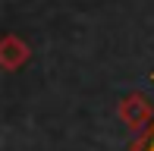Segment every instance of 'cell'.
I'll return each mask as SVG.
<instances>
[{
	"mask_svg": "<svg viewBox=\"0 0 154 151\" xmlns=\"http://www.w3.org/2000/svg\"><path fill=\"white\" fill-rule=\"evenodd\" d=\"M148 151H154V126H151V142H148Z\"/></svg>",
	"mask_w": 154,
	"mask_h": 151,
	"instance_id": "cell-3",
	"label": "cell"
},
{
	"mask_svg": "<svg viewBox=\"0 0 154 151\" xmlns=\"http://www.w3.org/2000/svg\"><path fill=\"white\" fill-rule=\"evenodd\" d=\"M29 57H32V51L22 38L3 35V41H0V63H3V69H19V66L29 63Z\"/></svg>",
	"mask_w": 154,
	"mask_h": 151,
	"instance_id": "cell-2",
	"label": "cell"
},
{
	"mask_svg": "<svg viewBox=\"0 0 154 151\" xmlns=\"http://www.w3.org/2000/svg\"><path fill=\"white\" fill-rule=\"evenodd\" d=\"M151 116H154V107H151V101L145 98V94L135 91V94H126L120 101V120L132 129V132H145L148 123H151Z\"/></svg>",
	"mask_w": 154,
	"mask_h": 151,
	"instance_id": "cell-1",
	"label": "cell"
}]
</instances>
